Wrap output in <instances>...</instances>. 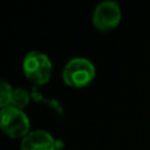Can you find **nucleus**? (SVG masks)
I'll use <instances>...</instances> for the list:
<instances>
[{"instance_id":"f257e3e1","label":"nucleus","mask_w":150,"mask_h":150,"mask_svg":"<svg viewBox=\"0 0 150 150\" xmlns=\"http://www.w3.org/2000/svg\"><path fill=\"white\" fill-rule=\"evenodd\" d=\"M23 70L28 80L36 86H42L52 78L53 65L46 54L41 52H29L24 57Z\"/></svg>"},{"instance_id":"f03ea898","label":"nucleus","mask_w":150,"mask_h":150,"mask_svg":"<svg viewBox=\"0 0 150 150\" xmlns=\"http://www.w3.org/2000/svg\"><path fill=\"white\" fill-rule=\"evenodd\" d=\"M95 73V66L87 58H73L63 67L62 79L69 87L82 88L92 82Z\"/></svg>"},{"instance_id":"7ed1b4c3","label":"nucleus","mask_w":150,"mask_h":150,"mask_svg":"<svg viewBox=\"0 0 150 150\" xmlns=\"http://www.w3.org/2000/svg\"><path fill=\"white\" fill-rule=\"evenodd\" d=\"M0 128L11 138H24L30 133V121L23 109L9 105L0 112Z\"/></svg>"},{"instance_id":"20e7f679","label":"nucleus","mask_w":150,"mask_h":150,"mask_svg":"<svg viewBox=\"0 0 150 150\" xmlns=\"http://www.w3.org/2000/svg\"><path fill=\"white\" fill-rule=\"evenodd\" d=\"M121 21V9L116 1H101L92 13V24L98 30L109 32L117 28Z\"/></svg>"},{"instance_id":"39448f33","label":"nucleus","mask_w":150,"mask_h":150,"mask_svg":"<svg viewBox=\"0 0 150 150\" xmlns=\"http://www.w3.org/2000/svg\"><path fill=\"white\" fill-rule=\"evenodd\" d=\"M58 144L46 130H32L21 140L20 150H57Z\"/></svg>"},{"instance_id":"423d86ee","label":"nucleus","mask_w":150,"mask_h":150,"mask_svg":"<svg viewBox=\"0 0 150 150\" xmlns=\"http://www.w3.org/2000/svg\"><path fill=\"white\" fill-rule=\"evenodd\" d=\"M29 100H30V95H29L28 91L24 90V88H16V90L13 91L11 105L24 111V108L29 104Z\"/></svg>"},{"instance_id":"0eeeda50","label":"nucleus","mask_w":150,"mask_h":150,"mask_svg":"<svg viewBox=\"0 0 150 150\" xmlns=\"http://www.w3.org/2000/svg\"><path fill=\"white\" fill-rule=\"evenodd\" d=\"M13 91L15 90H13L12 86H11L8 82L3 80V82L0 83V107H1V109L11 105Z\"/></svg>"}]
</instances>
